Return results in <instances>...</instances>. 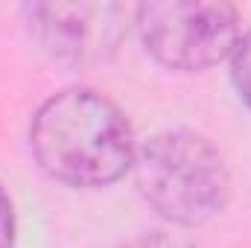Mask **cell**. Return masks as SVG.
<instances>
[{"label":"cell","instance_id":"obj_1","mask_svg":"<svg viewBox=\"0 0 251 248\" xmlns=\"http://www.w3.org/2000/svg\"><path fill=\"white\" fill-rule=\"evenodd\" d=\"M29 152L59 184L97 190L134 167L137 143L123 108L100 91L67 88L47 97L29 123Z\"/></svg>","mask_w":251,"mask_h":248},{"label":"cell","instance_id":"obj_2","mask_svg":"<svg viewBox=\"0 0 251 248\" xmlns=\"http://www.w3.org/2000/svg\"><path fill=\"white\" fill-rule=\"evenodd\" d=\"M134 184L143 201L178 228H199L219 216L231 196L222 152L190 128L152 134L137 146Z\"/></svg>","mask_w":251,"mask_h":248},{"label":"cell","instance_id":"obj_3","mask_svg":"<svg viewBox=\"0 0 251 248\" xmlns=\"http://www.w3.org/2000/svg\"><path fill=\"white\" fill-rule=\"evenodd\" d=\"M146 53L178 73H201L231 59L240 41V12L222 0H149L134 9Z\"/></svg>","mask_w":251,"mask_h":248},{"label":"cell","instance_id":"obj_4","mask_svg":"<svg viewBox=\"0 0 251 248\" xmlns=\"http://www.w3.org/2000/svg\"><path fill=\"white\" fill-rule=\"evenodd\" d=\"M26 26L53 62L88 67L111 59L123 41V9L114 3H29Z\"/></svg>","mask_w":251,"mask_h":248},{"label":"cell","instance_id":"obj_5","mask_svg":"<svg viewBox=\"0 0 251 248\" xmlns=\"http://www.w3.org/2000/svg\"><path fill=\"white\" fill-rule=\"evenodd\" d=\"M231 82L240 94V99L251 108V29L240 35L234 53H231Z\"/></svg>","mask_w":251,"mask_h":248},{"label":"cell","instance_id":"obj_6","mask_svg":"<svg viewBox=\"0 0 251 248\" xmlns=\"http://www.w3.org/2000/svg\"><path fill=\"white\" fill-rule=\"evenodd\" d=\"M15 237H18L15 204H12L6 187L0 184V248H15Z\"/></svg>","mask_w":251,"mask_h":248},{"label":"cell","instance_id":"obj_7","mask_svg":"<svg viewBox=\"0 0 251 248\" xmlns=\"http://www.w3.org/2000/svg\"><path fill=\"white\" fill-rule=\"evenodd\" d=\"M126 248H196L190 240L184 237H176V234H161V231H155V234H143V237H137V240H131Z\"/></svg>","mask_w":251,"mask_h":248}]
</instances>
